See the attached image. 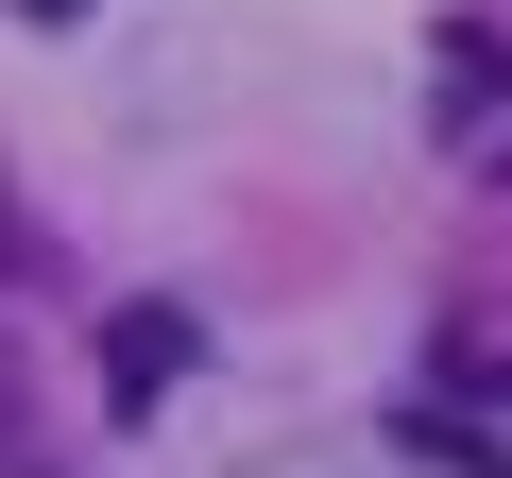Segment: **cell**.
<instances>
[{"mask_svg": "<svg viewBox=\"0 0 512 478\" xmlns=\"http://www.w3.org/2000/svg\"><path fill=\"white\" fill-rule=\"evenodd\" d=\"M188 359H205V325H188V308H120V325H103V393H120V410H171V376H188Z\"/></svg>", "mask_w": 512, "mask_h": 478, "instance_id": "6da1fadb", "label": "cell"}, {"mask_svg": "<svg viewBox=\"0 0 512 478\" xmlns=\"http://www.w3.org/2000/svg\"><path fill=\"white\" fill-rule=\"evenodd\" d=\"M18 18H86V0H18Z\"/></svg>", "mask_w": 512, "mask_h": 478, "instance_id": "7a4b0ae2", "label": "cell"}]
</instances>
